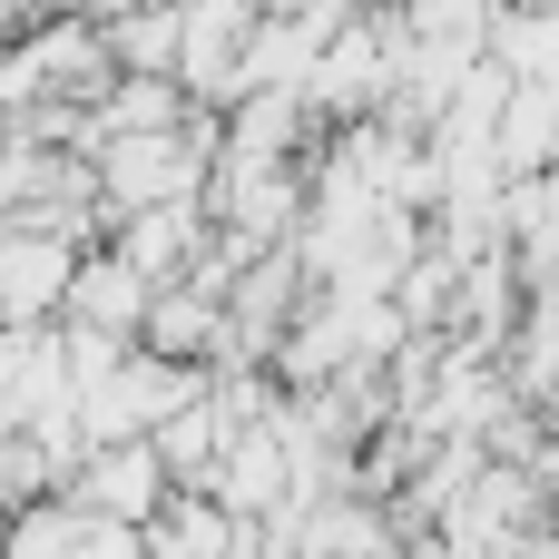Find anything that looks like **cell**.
Segmentation results:
<instances>
[{"mask_svg":"<svg viewBox=\"0 0 559 559\" xmlns=\"http://www.w3.org/2000/svg\"><path fill=\"white\" fill-rule=\"evenodd\" d=\"M69 501L88 511V521H157L167 511V452L147 442V432H128V442H88L79 462H69Z\"/></svg>","mask_w":559,"mask_h":559,"instance_id":"cell-1","label":"cell"},{"mask_svg":"<svg viewBox=\"0 0 559 559\" xmlns=\"http://www.w3.org/2000/svg\"><path fill=\"white\" fill-rule=\"evenodd\" d=\"M147 550L157 559H226V521H206V501H167L147 521Z\"/></svg>","mask_w":559,"mask_h":559,"instance_id":"cell-4","label":"cell"},{"mask_svg":"<svg viewBox=\"0 0 559 559\" xmlns=\"http://www.w3.org/2000/svg\"><path fill=\"white\" fill-rule=\"evenodd\" d=\"M147 305H157V285H147L128 255H88V265L69 275L59 334H88V344H138V334H147Z\"/></svg>","mask_w":559,"mask_h":559,"instance_id":"cell-2","label":"cell"},{"mask_svg":"<svg viewBox=\"0 0 559 559\" xmlns=\"http://www.w3.org/2000/svg\"><path fill=\"white\" fill-rule=\"evenodd\" d=\"M69 275H79V255H69V236H49V226H0V314L10 324H39V314H59L69 305Z\"/></svg>","mask_w":559,"mask_h":559,"instance_id":"cell-3","label":"cell"}]
</instances>
